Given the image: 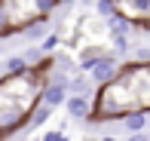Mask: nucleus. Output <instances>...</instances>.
Listing matches in <instances>:
<instances>
[{"mask_svg":"<svg viewBox=\"0 0 150 141\" xmlns=\"http://www.w3.org/2000/svg\"><path fill=\"white\" fill-rule=\"evenodd\" d=\"M126 141H150V132H141V135H129Z\"/></svg>","mask_w":150,"mask_h":141,"instance_id":"2eb2a0df","label":"nucleus"},{"mask_svg":"<svg viewBox=\"0 0 150 141\" xmlns=\"http://www.w3.org/2000/svg\"><path fill=\"white\" fill-rule=\"evenodd\" d=\"M132 113H141L138 101V89H135L132 77L126 71H120V77L113 83L101 86L95 92V104H92V123H122Z\"/></svg>","mask_w":150,"mask_h":141,"instance_id":"f257e3e1","label":"nucleus"},{"mask_svg":"<svg viewBox=\"0 0 150 141\" xmlns=\"http://www.w3.org/2000/svg\"><path fill=\"white\" fill-rule=\"evenodd\" d=\"M110 52H113V55H117V52H120V55L129 52V40L126 37H110Z\"/></svg>","mask_w":150,"mask_h":141,"instance_id":"f8f14e48","label":"nucleus"},{"mask_svg":"<svg viewBox=\"0 0 150 141\" xmlns=\"http://www.w3.org/2000/svg\"><path fill=\"white\" fill-rule=\"evenodd\" d=\"M22 141H37V138H22Z\"/></svg>","mask_w":150,"mask_h":141,"instance_id":"dca6fc26","label":"nucleus"},{"mask_svg":"<svg viewBox=\"0 0 150 141\" xmlns=\"http://www.w3.org/2000/svg\"><path fill=\"white\" fill-rule=\"evenodd\" d=\"M52 117V107H46V104H40L37 111L31 113V120H28V126H25V132H31V129H40V126L46 123V120Z\"/></svg>","mask_w":150,"mask_h":141,"instance_id":"1a4fd4ad","label":"nucleus"},{"mask_svg":"<svg viewBox=\"0 0 150 141\" xmlns=\"http://www.w3.org/2000/svg\"><path fill=\"white\" fill-rule=\"evenodd\" d=\"M120 71H122V64L117 62V55H113V52H107V55H101L98 62H95L92 68H89V80H92V83L101 89V86L113 83V80L120 77Z\"/></svg>","mask_w":150,"mask_h":141,"instance_id":"39448f33","label":"nucleus"},{"mask_svg":"<svg viewBox=\"0 0 150 141\" xmlns=\"http://www.w3.org/2000/svg\"><path fill=\"white\" fill-rule=\"evenodd\" d=\"M92 92H95V83L89 80V74H77V77H71V95L92 98Z\"/></svg>","mask_w":150,"mask_h":141,"instance_id":"0eeeda50","label":"nucleus"},{"mask_svg":"<svg viewBox=\"0 0 150 141\" xmlns=\"http://www.w3.org/2000/svg\"><path fill=\"white\" fill-rule=\"evenodd\" d=\"M0 40H9V16H6V0H0Z\"/></svg>","mask_w":150,"mask_h":141,"instance_id":"9b49d317","label":"nucleus"},{"mask_svg":"<svg viewBox=\"0 0 150 141\" xmlns=\"http://www.w3.org/2000/svg\"><path fill=\"white\" fill-rule=\"evenodd\" d=\"M122 71L132 77L135 89H138V101H141V113H150V64L141 62H126Z\"/></svg>","mask_w":150,"mask_h":141,"instance_id":"f03ea898","label":"nucleus"},{"mask_svg":"<svg viewBox=\"0 0 150 141\" xmlns=\"http://www.w3.org/2000/svg\"><path fill=\"white\" fill-rule=\"evenodd\" d=\"M117 12L138 31H150V0H117Z\"/></svg>","mask_w":150,"mask_h":141,"instance_id":"7ed1b4c3","label":"nucleus"},{"mask_svg":"<svg viewBox=\"0 0 150 141\" xmlns=\"http://www.w3.org/2000/svg\"><path fill=\"white\" fill-rule=\"evenodd\" d=\"M58 43H61V34H49V37H46V40H43V43H40V49H43V52H46V55H49V52H52V49H55V46H58Z\"/></svg>","mask_w":150,"mask_h":141,"instance_id":"ddd939ff","label":"nucleus"},{"mask_svg":"<svg viewBox=\"0 0 150 141\" xmlns=\"http://www.w3.org/2000/svg\"><path fill=\"white\" fill-rule=\"evenodd\" d=\"M147 126H150V113H132L129 120H122V129L129 135H141V132H147Z\"/></svg>","mask_w":150,"mask_h":141,"instance_id":"6e6552de","label":"nucleus"},{"mask_svg":"<svg viewBox=\"0 0 150 141\" xmlns=\"http://www.w3.org/2000/svg\"><path fill=\"white\" fill-rule=\"evenodd\" d=\"M67 92H71V77H64V74H58V71H52V77H49V86H46V92H43V104L46 107H64L67 104Z\"/></svg>","mask_w":150,"mask_h":141,"instance_id":"20e7f679","label":"nucleus"},{"mask_svg":"<svg viewBox=\"0 0 150 141\" xmlns=\"http://www.w3.org/2000/svg\"><path fill=\"white\" fill-rule=\"evenodd\" d=\"M40 141H67V135H64L61 129H55V132H46V135L40 138Z\"/></svg>","mask_w":150,"mask_h":141,"instance_id":"4468645a","label":"nucleus"},{"mask_svg":"<svg viewBox=\"0 0 150 141\" xmlns=\"http://www.w3.org/2000/svg\"><path fill=\"white\" fill-rule=\"evenodd\" d=\"M40 37H49V22H37V25H31L28 31H25V40H40Z\"/></svg>","mask_w":150,"mask_h":141,"instance_id":"9d476101","label":"nucleus"},{"mask_svg":"<svg viewBox=\"0 0 150 141\" xmlns=\"http://www.w3.org/2000/svg\"><path fill=\"white\" fill-rule=\"evenodd\" d=\"M92 98H80V95H71L64 104V113L67 120H92Z\"/></svg>","mask_w":150,"mask_h":141,"instance_id":"423d86ee","label":"nucleus"}]
</instances>
